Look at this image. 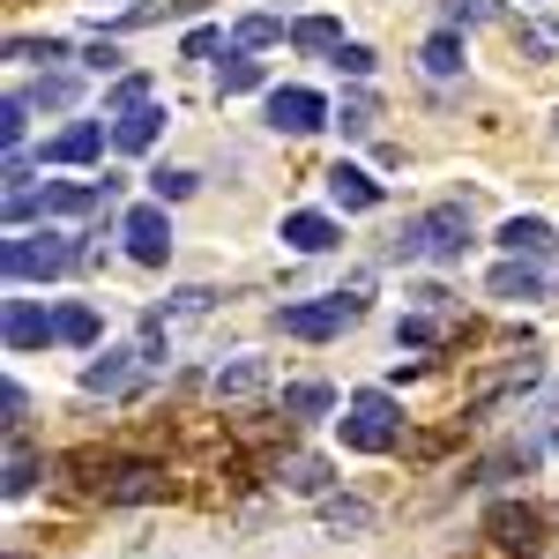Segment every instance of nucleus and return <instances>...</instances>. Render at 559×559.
I'll list each match as a JSON object with an SVG mask.
<instances>
[{
  "instance_id": "17",
  "label": "nucleus",
  "mask_w": 559,
  "mask_h": 559,
  "mask_svg": "<svg viewBox=\"0 0 559 559\" xmlns=\"http://www.w3.org/2000/svg\"><path fill=\"white\" fill-rule=\"evenodd\" d=\"M500 247L508 254H552V224L545 216H508L500 224Z\"/></svg>"
},
{
  "instance_id": "34",
  "label": "nucleus",
  "mask_w": 559,
  "mask_h": 559,
  "mask_svg": "<svg viewBox=\"0 0 559 559\" xmlns=\"http://www.w3.org/2000/svg\"><path fill=\"white\" fill-rule=\"evenodd\" d=\"M373 508H358V500H329V530H366Z\"/></svg>"
},
{
  "instance_id": "10",
  "label": "nucleus",
  "mask_w": 559,
  "mask_h": 559,
  "mask_svg": "<svg viewBox=\"0 0 559 559\" xmlns=\"http://www.w3.org/2000/svg\"><path fill=\"white\" fill-rule=\"evenodd\" d=\"M97 150H105V128L97 120H75V128H60L45 142V165H90Z\"/></svg>"
},
{
  "instance_id": "35",
  "label": "nucleus",
  "mask_w": 559,
  "mask_h": 559,
  "mask_svg": "<svg viewBox=\"0 0 559 559\" xmlns=\"http://www.w3.org/2000/svg\"><path fill=\"white\" fill-rule=\"evenodd\" d=\"M432 336H440V329H432L426 313H411V321H403V329H395V344H432Z\"/></svg>"
},
{
  "instance_id": "30",
  "label": "nucleus",
  "mask_w": 559,
  "mask_h": 559,
  "mask_svg": "<svg viewBox=\"0 0 559 559\" xmlns=\"http://www.w3.org/2000/svg\"><path fill=\"white\" fill-rule=\"evenodd\" d=\"M142 105H150V75H128V83L105 97V112H112V120H120V112H142Z\"/></svg>"
},
{
  "instance_id": "7",
  "label": "nucleus",
  "mask_w": 559,
  "mask_h": 559,
  "mask_svg": "<svg viewBox=\"0 0 559 559\" xmlns=\"http://www.w3.org/2000/svg\"><path fill=\"white\" fill-rule=\"evenodd\" d=\"M8 350H38V344H60V313H45L31 299H8V321H0Z\"/></svg>"
},
{
  "instance_id": "1",
  "label": "nucleus",
  "mask_w": 559,
  "mask_h": 559,
  "mask_svg": "<svg viewBox=\"0 0 559 559\" xmlns=\"http://www.w3.org/2000/svg\"><path fill=\"white\" fill-rule=\"evenodd\" d=\"M463 247H471V210L463 202H440V210L411 216L388 239V261H463Z\"/></svg>"
},
{
  "instance_id": "36",
  "label": "nucleus",
  "mask_w": 559,
  "mask_h": 559,
  "mask_svg": "<svg viewBox=\"0 0 559 559\" xmlns=\"http://www.w3.org/2000/svg\"><path fill=\"white\" fill-rule=\"evenodd\" d=\"M336 68H344V75H373V52H366V45H344Z\"/></svg>"
},
{
  "instance_id": "31",
  "label": "nucleus",
  "mask_w": 559,
  "mask_h": 559,
  "mask_svg": "<svg viewBox=\"0 0 559 559\" xmlns=\"http://www.w3.org/2000/svg\"><path fill=\"white\" fill-rule=\"evenodd\" d=\"M8 60H38V68H45V60H68V45H60V38H15V45H8Z\"/></svg>"
},
{
  "instance_id": "39",
  "label": "nucleus",
  "mask_w": 559,
  "mask_h": 559,
  "mask_svg": "<svg viewBox=\"0 0 559 559\" xmlns=\"http://www.w3.org/2000/svg\"><path fill=\"white\" fill-rule=\"evenodd\" d=\"M0 411H8V432L23 426V411H31V395H23V388H8V395H0Z\"/></svg>"
},
{
  "instance_id": "11",
  "label": "nucleus",
  "mask_w": 559,
  "mask_h": 559,
  "mask_svg": "<svg viewBox=\"0 0 559 559\" xmlns=\"http://www.w3.org/2000/svg\"><path fill=\"white\" fill-rule=\"evenodd\" d=\"M492 299H545V276H537V254H508L492 269Z\"/></svg>"
},
{
  "instance_id": "12",
  "label": "nucleus",
  "mask_w": 559,
  "mask_h": 559,
  "mask_svg": "<svg viewBox=\"0 0 559 559\" xmlns=\"http://www.w3.org/2000/svg\"><path fill=\"white\" fill-rule=\"evenodd\" d=\"M97 492L105 500H150V492H165V471L157 463H120L112 477H97Z\"/></svg>"
},
{
  "instance_id": "26",
  "label": "nucleus",
  "mask_w": 559,
  "mask_h": 559,
  "mask_svg": "<svg viewBox=\"0 0 559 559\" xmlns=\"http://www.w3.org/2000/svg\"><path fill=\"white\" fill-rule=\"evenodd\" d=\"M284 485H292V492H329V463H321V455H292V463H284Z\"/></svg>"
},
{
  "instance_id": "14",
  "label": "nucleus",
  "mask_w": 559,
  "mask_h": 559,
  "mask_svg": "<svg viewBox=\"0 0 559 559\" xmlns=\"http://www.w3.org/2000/svg\"><path fill=\"white\" fill-rule=\"evenodd\" d=\"M134 358H142V350H105V358H90L83 388H90V395H120V388L134 381Z\"/></svg>"
},
{
  "instance_id": "37",
  "label": "nucleus",
  "mask_w": 559,
  "mask_h": 559,
  "mask_svg": "<svg viewBox=\"0 0 559 559\" xmlns=\"http://www.w3.org/2000/svg\"><path fill=\"white\" fill-rule=\"evenodd\" d=\"M216 45H224V38H216V31H187V60H210Z\"/></svg>"
},
{
  "instance_id": "3",
  "label": "nucleus",
  "mask_w": 559,
  "mask_h": 559,
  "mask_svg": "<svg viewBox=\"0 0 559 559\" xmlns=\"http://www.w3.org/2000/svg\"><path fill=\"white\" fill-rule=\"evenodd\" d=\"M75 261H83V247H75L68 231H23V239H8L0 269H8L15 284H45V276H68Z\"/></svg>"
},
{
  "instance_id": "16",
  "label": "nucleus",
  "mask_w": 559,
  "mask_h": 559,
  "mask_svg": "<svg viewBox=\"0 0 559 559\" xmlns=\"http://www.w3.org/2000/svg\"><path fill=\"white\" fill-rule=\"evenodd\" d=\"M292 45L336 60V52H344V23H336V15H299V23H292Z\"/></svg>"
},
{
  "instance_id": "2",
  "label": "nucleus",
  "mask_w": 559,
  "mask_h": 559,
  "mask_svg": "<svg viewBox=\"0 0 559 559\" xmlns=\"http://www.w3.org/2000/svg\"><path fill=\"white\" fill-rule=\"evenodd\" d=\"M112 194H120V179H45V187H15L8 194V224H23V216H97L112 210Z\"/></svg>"
},
{
  "instance_id": "13",
  "label": "nucleus",
  "mask_w": 559,
  "mask_h": 559,
  "mask_svg": "<svg viewBox=\"0 0 559 559\" xmlns=\"http://www.w3.org/2000/svg\"><path fill=\"white\" fill-rule=\"evenodd\" d=\"M336 239H344V231H336V224H329V216H313V210L284 216V247H292V254H329V247H336Z\"/></svg>"
},
{
  "instance_id": "18",
  "label": "nucleus",
  "mask_w": 559,
  "mask_h": 559,
  "mask_svg": "<svg viewBox=\"0 0 559 559\" xmlns=\"http://www.w3.org/2000/svg\"><path fill=\"white\" fill-rule=\"evenodd\" d=\"M418 60H426V75H440V83H448V75H463V38L440 23V31L426 38V52H418Z\"/></svg>"
},
{
  "instance_id": "20",
  "label": "nucleus",
  "mask_w": 559,
  "mask_h": 559,
  "mask_svg": "<svg viewBox=\"0 0 559 559\" xmlns=\"http://www.w3.org/2000/svg\"><path fill=\"white\" fill-rule=\"evenodd\" d=\"M269 381V373H261V358H231V366H216V395H231V403H239V395H254V388Z\"/></svg>"
},
{
  "instance_id": "4",
  "label": "nucleus",
  "mask_w": 559,
  "mask_h": 559,
  "mask_svg": "<svg viewBox=\"0 0 559 559\" xmlns=\"http://www.w3.org/2000/svg\"><path fill=\"white\" fill-rule=\"evenodd\" d=\"M344 440H350V448H366V455H388V448L403 440V411H395V395H388V388H366V395H350Z\"/></svg>"
},
{
  "instance_id": "32",
  "label": "nucleus",
  "mask_w": 559,
  "mask_h": 559,
  "mask_svg": "<svg viewBox=\"0 0 559 559\" xmlns=\"http://www.w3.org/2000/svg\"><path fill=\"white\" fill-rule=\"evenodd\" d=\"M150 194L157 202H187L194 194V173H150Z\"/></svg>"
},
{
  "instance_id": "9",
  "label": "nucleus",
  "mask_w": 559,
  "mask_h": 559,
  "mask_svg": "<svg viewBox=\"0 0 559 559\" xmlns=\"http://www.w3.org/2000/svg\"><path fill=\"white\" fill-rule=\"evenodd\" d=\"M485 530H492V545H500V552L537 559V530H545V522L530 515V508H492V522H485Z\"/></svg>"
},
{
  "instance_id": "22",
  "label": "nucleus",
  "mask_w": 559,
  "mask_h": 559,
  "mask_svg": "<svg viewBox=\"0 0 559 559\" xmlns=\"http://www.w3.org/2000/svg\"><path fill=\"white\" fill-rule=\"evenodd\" d=\"M75 97H83V75H38V90H31L38 112H60V105H75Z\"/></svg>"
},
{
  "instance_id": "23",
  "label": "nucleus",
  "mask_w": 559,
  "mask_h": 559,
  "mask_svg": "<svg viewBox=\"0 0 559 559\" xmlns=\"http://www.w3.org/2000/svg\"><path fill=\"white\" fill-rule=\"evenodd\" d=\"M31 112H38V105H31V90H15V97L0 105V142H8V150H23V134H31Z\"/></svg>"
},
{
  "instance_id": "24",
  "label": "nucleus",
  "mask_w": 559,
  "mask_h": 559,
  "mask_svg": "<svg viewBox=\"0 0 559 559\" xmlns=\"http://www.w3.org/2000/svg\"><path fill=\"white\" fill-rule=\"evenodd\" d=\"M329 403H336V395H329L321 381H299V388H284V418H321Z\"/></svg>"
},
{
  "instance_id": "21",
  "label": "nucleus",
  "mask_w": 559,
  "mask_h": 559,
  "mask_svg": "<svg viewBox=\"0 0 559 559\" xmlns=\"http://www.w3.org/2000/svg\"><path fill=\"white\" fill-rule=\"evenodd\" d=\"M216 90H224V97H247V90H261V60H247V52L216 60Z\"/></svg>"
},
{
  "instance_id": "40",
  "label": "nucleus",
  "mask_w": 559,
  "mask_h": 559,
  "mask_svg": "<svg viewBox=\"0 0 559 559\" xmlns=\"http://www.w3.org/2000/svg\"><path fill=\"white\" fill-rule=\"evenodd\" d=\"M90 68H105V75H112V68H120V45L97 38V45H90Z\"/></svg>"
},
{
  "instance_id": "27",
  "label": "nucleus",
  "mask_w": 559,
  "mask_h": 559,
  "mask_svg": "<svg viewBox=\"0 0 559 559\" xmlns=\"http://www.w3.org/2000/svg\"><path fill=\"white\" fill-rule=\"evenodd\" d=\"M38 471H45V463L23 448V440H15V448H8V500H23V492L38 485Z\"/></svg>"
},
{
  "instance_id": "29",
  "label": "nucleus",
  "mask_w": 559,
  "mask_h": 559,
  "mask_svg": "<svg viewBox=\"0 0 559 559\" xmlns=\"http://www.w3.org/2000/svg\"><path fill=\"white\" fill-rule=\"evenodd\" d=\"M60 344H97V306H60Z\"/></svg>"
},
{
  "instance_id": "5",
  "label": "nucleus",
  "mask_w": 559,
  "mask_h": 559,
  "mask_svg": "<svg viewBox=\"0 0 559 559\" xmlns=\"http://www.w3.org/2000/svg\"><path fill=\"white\" fill-rule=\"evenodd\" d=\"M358 321V292H336V299H306V306H276V329L299 336V344H321V336H344Z\"/></svg>"
},
{
  "instance_id": "33",
  "label": "nucleus",
  "mask_w": 559,
  "mask_h": 559,
  "mask_svg": "<svg viewBox=\"0 0 559 559\" xmlns=\"http://www.w3.org/2000/svg\"><path fill=\"white\" fill-rule=\"evenodd\" d=\"M276 38H284L276 15H247V23H239V45H276Z\"/></svg>"
},
{
  "instance_id": "25",
  "label": "nucleus",
  "mask_w": 559,
  "mask_h": 559,
  "mask_svg": "<svg viewBox=\"0 0 559 559\" xmlns=\"http://www.w3.org/2000/svg\"><path fill=\"white\" fill-rule=\"evenodd\" d=\"M492 15H500V0H440L448 31H471V23H492Z\"/></svg>"
},
{
  "instance_id": "15",
  "label": "nucleus",
  "mask_w": 559,
  "mask_h": 559,
  "mask_svg": "<svg viewBox=\"0 0 559 559\" xmlns=\"http://www.w3.org/2000/svg\"><path fill=\"white\" fill-rule=\"evenodd\" d=\"M329 202H336V210H373V202H381V187L358 173V165H336V173H329Z\"/></svg>"
},
{
  "instance_id": "19",
  "label": "nucleus",
  "mask_w": 559,
  "mask_h": 559,
  "mask_svg": "<svg viewBox=\"0 0 559 559\" xmlns=\"http://www.w3.org/2000/svg\"><path fill=\"white\" fill-rule=\"evenodd\" d=\"M157 128H165V112H157V105H142V112H120L112 142H120V150H150V142H157Z\"/></svg>"
},
{
  "instance_id": "38",
  "label": "nucleus",
  "mask_w": 559,
  "mask_h": 559,
  "mask_svg": "<svg viewBox=\"0 0 559 559\" xmlns=\"http://www.w3.org/2000/svg\"><path fill=\"white\" fill-rule=\"evenodd\" d=\"M202 306H210V292H202V284H187V292H173V313H202Z\"/></svg>"
},
{
  "instance_id": "8",
  "label": "nucleus",
  "mask_w": 559,
  "mask_h": 559,
  "mask_svg": "<svg viewBox=\"0 0 559 559\" xmlns=\"http://www.w3.org/2000/svg\"><path fill=\"white\" fill-rule=\"evenodd\" d=\"M321 120H329V105H321L313 90H276V97H269V128L276 134H313Z\"/></svg>"
},
{
  "instance_id": "6",
  "label": "nucleus",
  "mask_w": 559,
  "mask_h": 559,
  "mask_svg": "<svg viewBox=\"0 0 559 559\" xmlns=\"http://www.w3.org/2000/svg\"><path fill=\"white\" fill-rule=\"evenodd\" d=\"M120 239H128V254L142 261V269H165V254H173L165 202H142V210H128V216H120Z\"/></svg>"
},
{
  "instance_id": "28",
  "label": "nucleus",
  "mask_w": 559,
  "mask_h": 559,
  "mask_svg": "<svg viewBox=\"0 0 559 559\" xmlns=\"http://www.w3.org/2000/svg\"><path fill=\"white\" fill-rule=\"evenodd\" d=\"M336 120H344V134H373V120H381V105H373L366 90H350L344 105H336Z\"/></svg>"
}]
</instances>
